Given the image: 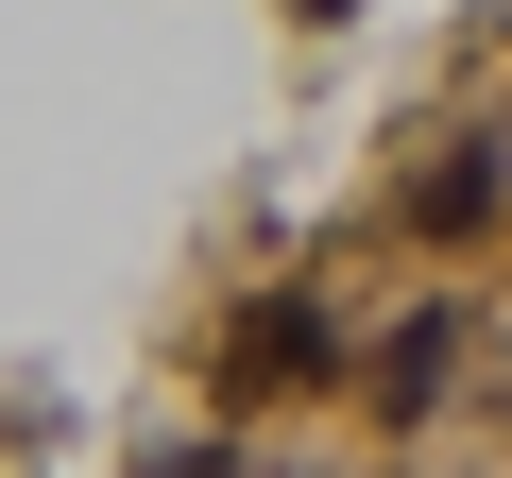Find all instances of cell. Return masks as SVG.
I'll return each mask as SVG.
<instances>
[{
	"instance_id": "cell-1",
	"label": "cell",
	"mask_w": 512,
	"mask_h": 478,
	"mask_svg": "<svg viewBox=\"0 0 512 478\" xmlns=\"http://www.w3.org/2000/svg\"><path fill=\"white\" fill-rule=\"evenodd\" d=\"M308 18H359V0H308Z\"/></svg>"
}]
</instances>
